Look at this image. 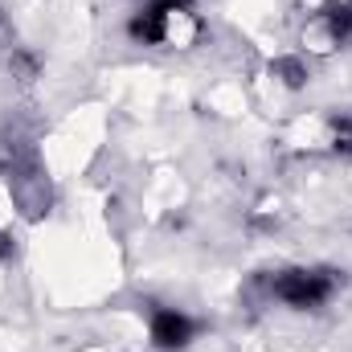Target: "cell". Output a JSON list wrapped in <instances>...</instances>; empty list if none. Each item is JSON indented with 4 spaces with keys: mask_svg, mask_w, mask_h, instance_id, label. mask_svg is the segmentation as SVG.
<instances>
[{
    "mask_svg": "<svg viewBox=\"0 0 352 352\" xmlns=\"http://www.w3.org/2000/svg\"><path fill=\"white\" fill-rule=\"evenodd\" d=\"M148 340L156 352H184L197 340V320L180 307H156L148 320Z\"/></svg>",
    "mask_w": 352,
    "mask_h": 352,
    "instance_id": "3957f363",
    "label": "cell"
},
{
    "mask_svg": "<svg viewBox=\"0 0 352 352\" xmlns=\"http://www.w3.org/2000/svg\"><path fill=\"white\" fill-rule=\"evenodd\" d=\"M8 66H16V70H21V82H33V78H37V58H33V54H25V50H16V54L8 58Z\"/></svg>",
    "mask_w": 352,
    "mask_h": 352,
    "instance_id": "8992f818",
    "label": "cell"
},
{
    "mask_svg": "<svg viewBox=\"0 0 352 352\" xmlns=\"http://www.w3.org/2000/svg\"><path fill=\"white\" fill-rule=\"evenodd\" d=\"M332 152L352 160V119H336L332 123Z\"/></svg>",
    "mask_w": 352,
    "mask_h": 352,
    "instance_id": "5b68a950",
    "label": "cell"
},
{
    "mask_svg": "<svg viewBox=\"0 0 352 352\" xmlns=\"http://www.w3.org/2000/svg\"><path fill=\"white\" fill-rule=\"evenodd\" d=\"M270 74H274L287 90L307 87V66H303V58H278V62H270Z\"/></svg>",
    "mask_w": 352,
    "mask_h": 352,
    "instance_id": "277c9868",
    "label": "cell"
},
{
    "mask_svg": "<svg viewBox=\"0 0 352 352\" xmlns=\"http://www.w3.org/2000/svg\"><path fill=\"white\" fill-rule=\"evenodd\" d=\"M340 291V274L324 266H287L270 278V295L291 311H320Z\"/></svg>",
    "mask_w": 352,
    "mask_h": 352,
    "instance_id": "6da1fadb",
    "label": "cell"
},
{
    "mask_svg": "<svg viewBox=\"0 0 352 352\" xmlns=\"http://www.w3.org/2000/svg\"><path fill=\"white\" fill-rule=\"evenodd\" d=\"M352 41V0H328L303 29V45L311 54H332Z\"/></svg>",
    "mask_w": 352,
    "mask_h": 352,
    "instance_id": "7a4b0ae2",
    "label": "cell"
}]
</instances>
